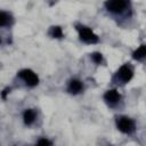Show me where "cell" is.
Masks as SVG:
<instances>
[{
  "instance_id": "cell-13",
  "label": "cell",
  "mask_w": 146,
  "mask_h": 146,
  "mask_svg": "<svg viewBox=\"0 0 146 146\" xmlns=\"http://www.w3.org/2000/svg\"><path fill=\"white\" fill-rule=\"evenodd\" d=\"M38 144H39V145H51V141H49V140H47V139H40V140L38 141Z\"/></svg>"
},
{
  "instance_id": "cell-10",
  "label": "cell",
  "mask_w": 146,
  "mask_h": 146,
  "mask_svg": "<svg viewBox=\"0 0 146 146\" xmlns=\"http://www.w3.org/2000/svg\"><path fill=\"white\" fill-rule=\"evenodd\" d=\"M10 21H11V17H10V15L8 13H6V11H1L0 13V26L3 27L6 25H8L10 23Z\"/></svg>"
},
{
  "instance_id": "cell-3",
  "label": "cell",
  "mask_w": 146,
  "mask_h": 146,
  "mask_svg": "<svg viewBox=\"0 0 146 146\" xmlns=\"http://www.w3.org/2000/svg\"><path fill=\"white\" fill-rule=\"evenodd\" d=\"M18 75H19V76L26 82V84H29L30 87H34V86H36V84L39 83V78H38V75H36L33 71H31V70H29V68H24V70L19 71Z\"/></svg>"
},
{
  "instance_id": "cell-11",
  "label": "cell",
  "mask_w": 146,
  "mask_h": 146,
  "mask_svg": "<svg viewBox=\"0 0 146 146\" xmlns=\"http://www.w3.org/2000/svg\"><path fill=\"white\" fill-rule=\"evenodd\" d=\"M49 34L52 36V38H57V39H60L63 38V31H62V27L59 26H52L49 31Z\"/></svg>"
},
{
  "instance_id": "cell-9",
  "label": "cell",
  "mask_w": 146,
  "mask_h": 146,
  "mask_svg": "<svg viewBox=\"0 0 146 146\" xmlns=\"http://www.w3.org/2000/svg\"><path fill=\"white\" fill-rule=\"evenodd\" d=\"M145 57H146V44H141L137 50H135L132 52V58L133 59L140 60V59H143Z\"/></svg>"
},
{
  "instance_id": "cell-7",
  "label": "cell",
  "mask_w": 146,
  "mask_h": 146,
  "mask_svg": "<svg viewBox=\"0 0 146 146\" xmlns=\"http://www.w3.org/2000/svg\"><path fill=\"white\" fill-rule=\"evenodd\" d=\"M83 89V84L81 83V81L79 80H72L68 84V91L71 94H79L81 90Z\"/></svg>"
},
{
  "instance_id": "cell-1",
  "label": "cell",
  "mask_w": 146,
  "mask_h": 146,
  "mask_svg": "<svg viewBox=\"0 0 146 146\" xmlns=\"http://www.w3.org/2000/svg\"><path fill=\"white\" fill-rule=\"evenodd\" d=\"M78 31H79V35H80V39L82 41H84L86 43H96L98 42V36L89 29V27H86V26H78L76 27Z\"/></svg>"
},
{
  "instance_id": "cell-8",
  "label": "cell",
  "mask_w": 146,
  "mask_h": 146,
  "mask_svg": "<svg viewBox=\"0 0 146 146\" xmlns=\"http://www.w3.org/2000/svg\"><path fill=\"white\" fill-rule=\"evenodd\" d=\"M23 119H24L25 124H27V125L32 124L33 121H34V119H35V112L33 110H31V108L26 110L24 112V114H23Z\"/></svg>"
},
{
  "instance_id": "cell-2",
  "label": "cell",
  "mask_w": 146,
  "mask_h": 146,
  "mask_svg": "<svg viewBox=\"0 0 146 146\" xmlns=\"http://www.w3.org/2000/svg\"><path fill=\"white\" fill-rule=\"evenodd\" d=\"M116 127L123 133H130L135 129V123L131 119L127 116H120L116 119Z\"/></svg>"
},
{
  "instance_id": "cell-12",
  "label": "cell",
  "mask_w": 146,
  "mask_h": 146,
  "mask_svg": "<svg viewBox=\"0 0 146 146\" xmlns=\"http://www.w3.org/2000/svg\"><path fill=\"white\" fill-rule=\"evenodd\" d=\"M91 57H92V60H94L95 63H97V64H100L102 60H103V56H102V54H99V52H94Z\"/></svg>"
},
{
  "instance_id": "cell-14",
  "label": "cell",
  "mask_w": 146,
  "mask_h": 146,
  "mask_svg": "<svg viewBox=\"0 0 146 146\" xmlns=\"http://www.w3.org/2000/svg\"><path fill=\"white\" fill-rule=\"evenodd\" d=\"M9 91H10V88H6V89L2 91V98H3V99H6V95H7Z\"/></svg>"
},
{
  "instance_id": "cell-5",
  "label": "cell",
  "mask_w": 146,
  "mask_h": 146,
  "mask_svg": "<svg viewBox=\"0 0 146 146\" xmlns=\"http://www.w3.org/2000/svg\"><path fill=\"white\" fill-rule=\"evenodd\" d=\"M132 75H133V71H132V68L128 64L122 65L120 67V70L117 71V73H116V78L119 80H121L122 82H124V83L125 82H129L131 80Z\"/></svg>"
},
{
  "instance_id": "cell-4",
  "label": "cell",
  "mask_w": 146,
  "mask_h": 146,
  "mask_svg": "<svg viewBox=\"0 0 146 146\" xmlns=\"http://www.w3.org/2000/svg\"><path fill=\"white\" fill-rule=\"evenodd\" d=\"M129 3V0H106L105 7L112 13H120L122 11Z\"/></svg>"
},
{
  "instance_id": "cell-6",
  "label": "cell",
  "mask_w": 146,
  "mask_h": 146,
  "mask_svg": "<svg viewBox=\"0 0 146 146\" xmlns=\"http://www.w3.org/2000/svg\"><path fill=\"white\" fill-rule=\"evenodd\" d=\"M104 98H105V100H106L107 103H110V104H115V103H117V102L121 99V95H120L115 89H111V90H108V91L105 92Z\"/></svg>"
}]
</instances>
